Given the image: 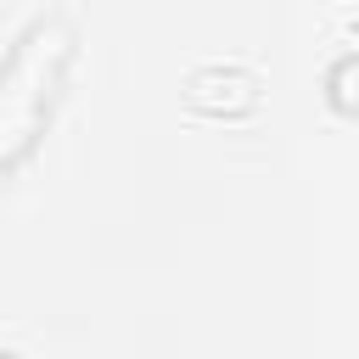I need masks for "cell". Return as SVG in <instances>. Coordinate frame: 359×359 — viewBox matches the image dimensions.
Returning <instances> with one entry per match:
<instances>
[{
  "label": "cell",
  "mask_w": 359,
  "mask_h": 359,
  "mask_svg": "<svg viewBox=\"0 0 359 359\" xmlns=\"http://www.w3.org/2000/svg\"><path fill=\"white\" fill-rule=\"evenodd\" d=\"M67 62H73V22L56 6L34 11L17 28V39L6 45V56H0V185L17 174V163L45 135Z\"/></svg>",
  "instance_id": "obj_1"
}]
</instances>
